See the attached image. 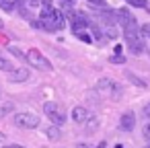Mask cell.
<instances>
[{"mask_svg": "<svg viewBox=\"0 0 150 148\" xmlns=\"http://www.w3.org/2000/svg\"><path fill=\"white\" fill-rule=\"evenodd\" d=\"M43 111H45V115L52 119V123H54V125H58V127H60V125H64V123H66V113H64L56 103H45V105H43Z\"/></svg>", "mask_w": 150, "mask_h": 148, "instance_id": "4", "label": "cell"}, {"mask_svg": "<svg viewBox=\"0 0 150 148\" xmlns=\"http://www.w3.org/2000/svg\"><path fill=\"white\" fill-rule=\"evenodd\" d=\"M127 78H129L134 84H138V86H146V82H142V80H140V78L134 74V72H127Z\"/></svg>", "mask_w": 150, "mask_h": 148, "instance_id": "16", "label": "cell"}, {"mask_svg": "<svg viewBox=\"0 0 150 148\" xmlns=\"http://www.w3.org/2000/svg\"><path fill=\"white\" fill-rule=\"evenodd\" d=\"M88 111L84 109V107H74V111H72V119L76 121V123H86L88 121Z\"/></svg>", "mask_w": 150, "mask_h": 148, "instance_id": "9", "label": "cell"}, {"mask_svg": "<svg viewBox=\"0 0 150 148\" xmlns=\"http://www.w3.org/2000/svg\"><path fill=\"white\" fill-rule=\"evenodd\" d=\"M60 2H62V6H64L66 11H70V8H72V4H74V0H60Z\"/></svg>", "mask_w": 150, "mask_h": 148, "instance_id": "20", "label": "cell"}, {"mask_svg": "<svg viewBox=\"0 0 150 148\" xmlns=\"http://www.w3.org/2000/svg\"><path fill=\"white\" fill-rule=\"evenodd\" d=\"M0 70H6V72H15L13 70V64L6 60V58H0Z\"/></svg>", "mask_w": 150, "mask_h": 148, "instance_id": "14", "label": "cell"}, {"mask_svg": "<svg viewBox=\"0 0 150 148\" xmlns=\"http://www.w3.org/2000/svg\"><path fill=\"white\" fill-rule=\"evenodd\" d=\"M88 2H91V4H99V6H103V4H105V0H88Z\"/></svg>", "mask_w": 150, "mask_h": 148, "instance_id": "23", "label": "cell"}, {"mask_svg": "<svg viewBox=\"0 0 150 148\" xmlns=\"http://www.w3.org/2000/svg\"><path fill=\"white\" fill-rule=\"evenodd\" d=\"M13 109H15V105H13V103H4L2 107H0V117H4V115H6V113H11Z\"/></svg>", "mask_w": 150, "mask_h": 148, "instance_id": "15", "label": "cell"}, {"mask_svg": "<svg viewBox=\"0 0 150 148\" xmlns=\"http://www.w3.org/2000/svg\"><path fill=\"white\" fill-rule=\"evenodd\" d=\"M144 138H146V142L150 144V123H146V125H144Z\"/></svg>", "mask_w": 150, "mask_h": 148, "instance_id": "21", "label": "cell"}, {"mask_svg": "<svg viewBox=\"0 0 150 148\" xmlns=\"http://www.w3.org/2000/svg\"><path fill=\"white\" fill-rule=\"evenodd\" d=\"M111 62H115V64H123V62H125V58L117 54V56H113V58H111Z\"/></svg>", "mask_w": 150, "mask_h": 148, "instance_id": "22", "label": "cell"}, {"mask_svg": "<svg viewBox=\"0 0 150 148\" xmlns=\"http://www.w3.org/2000/svg\"><path fill=\"white\" fill-rule=\"evenodd\" d=\"M129 6H136V8H148V2L146 0H125Z\"/></svg>", "mask_w": 150, "mask_h": 148, "instance_id": "12", "label": "cell"}, {"mask_svg": "<svg viewBox=\"0 0 150 148\" xmlns=\"http://www.w3.org/2000/svg\"><path fill=\"white\" fill-rule=\"evenodd\" d=\"M13 121H15L17 127H23V130H35V127L39 125V117H37L35 113H29V111H25V113H15Z\"/></svg>", "mask_w": 150, "mask_h": 148, "instance_id": "3", "label": "cell"}, {"mask_svg": "<svg viewBox=\"0 0 150 148\" xmlns=\"http://www.w3.org/2000/svg\"><path fill=\"white\" fill-rule=\"evenodd\" d=\"M105 35L111 37V39H115V37H117V29H115L113 25H111V27H105Z\"/></svg>", "mask_w": 150, "mask_h": 148, "instance_id": "17", "label": "cell"}, {"mask_svg": "<svg viewBox=\"0 0 150 148\" xmlns=\"http://www.w3.org/2000/svg\"><path fill=\"white\" fill-rule=\"evenodd\" d=\"M29 78V72L25 70V68H19V70H15L13 74H11V80L13 82H23V80H27Z\"/></svg>", "mask_w": 150, "mask_h": 148, "instance_id": "10", "label": "cell"}, {"mask_svg": "<svg viewBox=\"0 0 150 148\" xmlns=\"http://www.w3.org/2000/svg\"><path fill=\"white\" fill-rule=\"evenodd\" d=\"M23 0H0V8H4V11H13L15 6H21Z\"/></svg>", "mask_w": 150, "mask_h": 148, "instance_id": "11", "label": "cell"}, {"mask_svg": "<svg viewBox=\"0 0 150 148\" xmlns=\"http://www.w3.org/2000/svg\"><path fill=\"white\" fill-rule=\"evenodd\" d=\"M31 2H33V0H31Z\"/></svg>", "mask_w": 150, "mask_h": 148, "instance_id": "30", "label": "cell"}, {"mask_svg": "<svg viewBox=\"0 0 150 148\" xmlns=\"http://www.w3.org/2000/svg\"><path fill=\"white\" fill-rule=\"evenodd\" d=\"M6 148H23V146H19V144H8Z\"/></svg>", "mask_w": 150, "mask_h": 148, "instance_id": "26", "label": "cell"}, {"mask_svg": "<svg viewBox=\"0 0 150 148\" xmlns=\"http://www.w3.org/2000/svg\"><path fill=\"white\" fill-rule=\"evenodd\" d=\"M74 35H76V37H80V39H82L84 43H93V39H91V37H88V35H86L84 31H76Z\"/></svg>", "mask_w": 150, "mask_h": 148, "instance_id": "18", "label": "cell"}, {"mask_svg": "<svg viewBox=\"0 0 150 148\" xmlns=\"http://www.w3.org/2000/svg\"><path fill=\"white\" fill-rule=\"evenodd\" d=\"M117 21L123 25V29H138L136 17L129 13V8H119L117 11Z\"/></svg>", "mask_w": 150, "mask_h": 148, "instance_id": "7", "label": "cell"}, {"mask_svg": "<svg viewBox=\"0 0 150 148\" xmlns=\"http://www.w3.org/2000/svg\"><path fill=\"white\" fill-rule=\"evenodd\" d=\"M144 115H146V117H148V119H150V103H148V105H146V107H144Z\"/></svg>", "mask_w": 150, "mask_h": 148, "instance_id": "24", "label": "cell"}, {"mask_svg": "<svg viewBox=\"0 0 150 148\" xmlns=\"http://www.w3.org/2000/svg\"><path fill=\"white\" fill-rule=\"evenodd\" d=\"M8 52L13 54V56H17V58H21V60H27V54H23L19 47H15V45H8Z\"/></svg>", "mask_w": 150, "mask_h": 148, "instance_id": "13", "label": "cell"}, {"mask_svg": "<svg viewBox=\"0 0 150 148\" xmlns=\"http://www.w3.org/2000/svg\"><path fill=\"white\" fill-rule=\"evenodd\" d=\"M0 29H2V21H0Z\"/></svg>", "mask_w": 150, "mask_h": 148, "instance_id": "28", "label": "cell"}, {"mask_svg": "<svg viewBox=\"0 0 150 148\" xmlns=\"http://www.w3.org/2000/svg\"><path fill=\"white\" fill-rule=\"evenodd\" d=\"M50 138H58L60 136V130H58V125H54V127H47V132H45Z\"/></svg>", "mask_w": 150, "mask_h": 148, "instance_id": "19", "label": "cell"}, {"mask_svg": "<svg viewBox=\"0 0 150 148\" xmlns=\"http://www.w3.org/2000/svg\"><path fill=\"white\" fill-rule=\"evenodd\" d=\"M41 2H43V6H45V8H50V6H52V0H41Z\"/></svg>", "mask_w": 150, "mask_h": 148, "instance_id": "25", "label": "cell"}, {"mask_svg": "<svg viewBox=\"0 0 150 148\" xmlns=\"http://www.w3.org/2000/svg\"><path fill=\"white\" fill-rule=\"evenodd\" d=\"M97 148H105V144H99V146H97Z\"/></svg>", "mask_w": 150, "mask_h": 148, "instance_id": "27", "label": "cell"}, {"mask_svg": "<svg viewBox=\"0 0 150 148\" xmlns=\"http://www.w3.org/2000/svg\"><path fill=\"white\" fill-rule=\"evenodd\" d=\"M97 93L105 99H119L121 97V86H119V82H115L111 78H101L97 82Z\"/></svg>", "mask_w": 150, "mask_h": 148, "instance_id": "2", "label": "cell"}, {"mask_svg": "<svg viewBox=\"0 0 150 148\" xmlns=\"http://www.w3.org/2000/svg\"><path fill=\"white\" fill-rule=\"evenodd\" d=\"M27 62L31 64V66H35V68H39V70H52V64H50V60L47 58H43V54L39 52V50H29L27 52Z\"/></svg>", "mask_w": 150, "mask_h": 148, "instance_id": "6", "label": "cell"}, {"mask_svg": "<svg viewBox=\"0 0 150 148\" xmlns=\"http://www.w3.org/2000/svg\"><path fill=\"white\" fill-rule=\"evenodd\" d=\"M39 21H41V27L47 29V31H60L64 29V23H66V17L60 8H43L41 15H39Z\"/></svg>", "mask_w": 150, "mask_h": 148, "instance_id": "1", "label": "cell"}, {"mask_svg": "<svg viewBox=\"0 0 150 148\" xmlns=\"http://www.w3.org/2000/svg\"><path fill=\"white\" fill-rule=\"evenodd\" d=\"M117 148H123V146H117Z\"/></svg>", "mask_w": 150, "mask_h": 148, "instance_id": "29", "label": "cell"}, {"mask_svg": "<svg viewBox=\"0 0 150 148\" xmlns=\"http://www.w3.org/2000/svg\"><path fill=\"white\" fill-rule=\"evenodd\" d=\"M123 35H125L127 45H129V50L134 54H140L144 50V41H142V35H140L138 29H123Z\"/></svg>", "mask_w": 150, "mask_h": 148, "instance_id": "5", "label": "cell"}, {"mask_svg": "<svg viewBox=\"0 0 150 148\" xmlns=\"http://www.w3.org/2000/svg\"><path fill=\"white\" fill-rule=\"evenodd\" d=\"M134 125H136V115H134V111H125V113L121 115V119H119V127H121L123 132H129V130H134Z\"/></svg>", "mask_w": 150, "mask_h": 148, "instance_id": "8", "label": "cell"}]
</instances>
